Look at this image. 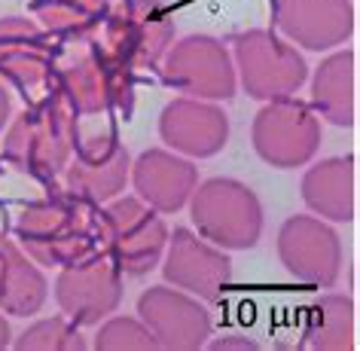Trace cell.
Instances as JSON below:
<instances>
[{
    "label": "cell",
    "mask_w": 360,
    "mask_h": 351,
    "mask_svg": "<svg viewBox=\"0 0 360 351\" xmlns=\"http://www.w3.org/2000/svg\"><path fill=\"white\" fill-rule=\"evenodd\" d=\"M193 220L205 236L226 248H250L259 232V205L236 181H208L193 202Z\"/></svg>",
    "instance_id": "1"
},
{
    "label": "cell",
    "mask_w": 360,
    "mask_h": 351,
    "mask_svg": "<svg viewBox=\"0 0 360 351\" xmlns=\"http://www.w3.org/2000/svg\"><path fill=\"white\" fill-rule=\"evenodd\" d=\"M257 150L263 159L275 162L278 168H293L314 150L318 132H314V120L302 104H275L259 113L254 125Z\"/></svg>",
    "instance_id": "2"
},
{
    "label": "cell",
    "mask_w": 360,
    "mask_h": 351,
    "mask_svg": "<svg viewBox=\"0 0 360 351\" xmlns=\"http://www.w3.org/2000/svg\"><path fill=\"white\" fill-rule=\"evenodd\" d=\"M241 56V74H245V86L250 95L257 98H275L287 95L302 83L305 65L302 58L290 52L284 43L269 40L263 34H250L238 43Z\"/></svg>",
    "instance_id": "3"
},
{
    "label": "cell",
    "mask_w": 360,
    "mask_h": 351,
    "mask_svg": "<svg viewBox=\"0 0 360 351\" xmlns=\"http://www.w3.org/2000/svg\"><path fill=\"white\" fill-rule=\"evenodd\" d=\"M168 83L186 89L190 95L229 98L232 95V70L217 43L208 37H193L180 46L168 61Z\"/></svg>",
    "instance_id": "4"
},
{
    "label": "cell",
    "mask_w": 360,
    "mask_h": 351,
    "mask_svg": "<svg viewBox=\"0 0 360 351\" xmlns=\"http://www.w3.org/2000/svg\"><path fill=\"white\" fill-rule=\"evenodd\" d=\"M281 257L293 275L305 281L330 284L339 269V245L336 236L314 220H290L281 229Z\"/></svg>",
    "instance_id": "5"
},
{
    "label": "cell",
    "mask_w": 360,
    "mask_h": 351,
    "mask_svg": "<svg viewBox=\"0 0 360 351\" xmlns=\"http://www.w3.org/2000/svg\"><path fill=\"white\" fill-rule=\"evenodd\" d=\"M141 314L153 324L162 345L193 348L208 336V314L202 305L168 291H153L141 300Z\"/></svg>",
    "instance_id": "6"
},
{
    "label": "cell",
    "mask_w": 360,
    "mask_h": 351,
    "mask_svg": "<svg viewBox=\"0 0 360 351\" xmlns=\"http://www.w3.org/2000/svg\"><path fill=\"white\" fill-rule=\"evenodd\" d=\"M162 134H165L171 147L208 156V153H217L226 143V116L214 110V107L177 101L162 116Z\"/></svg>",
    "instance_id": "7"
},
{
    "label": "cell",
    "mask_w": 360,
    "mask_h": 351,
    "mask_svg": "<svg viewBox=\"0 0 360 351\" xmlns=\"http://www.w3.org/2000/svg\"><path fill=\"white\" fill-rule=\"evenodd\" d=\"M165 272L171 281H180L186 291L214 296L220 291V284L229 281V260L220 254H211L208 248H202L186 229H177Z\"/></svg>",
    "instance_id": "8"
},
{
    "label": "cell",
    "mask_w": 360,
    "mask_h": 351,
    "mask_svg": "<svg viewBox=\"0 0 360 351\" xmlns=\"http://www.w3.org/2000/svg\"><path fill=\"white\" fill-rule=\"evenodd\" d=\"M58 300L77 321H98L116 305V281L104 266L70 269L58 281Z\"/></svg>",
    "instance_id": "9"
},
{
    "label": "cell",
    "mask_w": 360,
    "mask_h": 351,
    "mask_svg": "<svg viewBox=\"0 0 360 351\" xmlns=\"http://www.w3.org/2000/svg\"><path fill=\"white\" fill-rule=\"evenodd\" d=\"M110 220L120 226L122 236H131V238L116 241L120 266L125 272H147L159 254V245H162V223L153 217V214L141 211L134 202L116 205L110 211Z\"/></svg>",
    "instance_id": "10"
},
{
    "label": "cell",
    "mask_w": 360,
    "mask_h": 351,
    "mask_svg": "<svg viewBox=\"0 0 360 351\" xmlns=\"http://www.w3.org/2000/svg\"><path fill=\"white\" fill-rule=\"evenodd\" d=\"M193 168L190 162L171 159L165 153H143L138 162V193L150 199L156 208H180L190 193Z\"/></svg>",
    "instance_id": "11"
},
{
    "label": "cell",
    "mask_w": 360,
    "mask_h": 351,
    "mask_svg": "<svg viewBox=\"0 0 360 351\" xmlns=\"http://www.w3.org/2000/svg\"><path fill=\"white\" fill-rule=\"evenodd\" d=\"M305 202L323 217L333 220H351V162L333 159L321 162L318 168L305 177Z\"/></svg>",
    "instance_id": "12"
},
{
    "label": "cell",
    "mask_w": 360,
    "mask_h": 351,
    "mask_svg": "<svg viewBox=\"0 0 360 351\" xmlns=\"http://www.w3.org/2000/svg\"><path fill=\"white\" fill-rule=\"evenodd\" d=\"M354 56H336L318 70L314 77V104L323 110L330 122L351 125L354 122V98H351V79H354Z\"/></svg>",
    "instance_id": "13"
},
{
    "label": "cell",
    "mask_w": 360,
    "mask_h": 351,
    "mask_svg": "<svg viewBox=\"0 0 360 351\" xmlns=\"http://www.w3.org/2000/svg\"><path fill=\"white\" fill-rule=\"evenodd\" d=\"M336 305H339V300L333 296V300H323V302H318L314 305V318L321 321V327L314 330V336H339V345H348L342 336H351V318L348 321H339V324H333V312H336Z\"/></svg>",
    "instance_id": "14"
}]
</instances>
